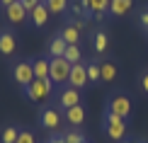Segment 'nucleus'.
<instances>
[{
  "mask_svg": "<svg viewBox=\"0 0 148 143\" xmlns=\"http://www.w3.org/2000/svg\"><path fill=\"white\" fill-rule=\"evenodd\" d=\"M71 63L63 58V56H58V58H49V80H51L53 85H66L68 83V75H71Z\"/></svg>",
  "mask_w": 148,
  "mask_h": 143,
  "instance_id": "obj_1",
  "label": "nucleus"
},
{
  "mask_svg": "<svg viewBox=\"0 0 148 143\" xmlns=\"http://www.w3.org/2000/svg\"><path fill=\"white\" fill-rule=\"evenodd\" d=\"M53 92V83L51 80H32V83L24 88V95H27V99H32V102H46L49 97H51Z\"/></svg>",
  "mask_w": 148,
  "mask_h": 143,
  "instance_id": "obj_2",
  "label": "nucleus"
},
{
  "mask_svg": "<svg viewBox=\"0 0 148 143\" xmlns=\"http://www.w3.org/2000/svg\"><path fill=\"white\" fill-rule=\"evenodd\" d=\"M104 131L112 141H124L126 138V119H121V116L116 114H104Z\"/></svg>",
  "mask_w": 148,
  "mask_h": 143,
  "instance_id": "obj_3",
  "label": "nucleus"
},
{
  "mask_svg": "<svg viewBox=\"0 0 148 143\" xmlns=\"http://www.w3.org/2000/svg\"><path fill=\"white\" fill-rule=\"evenodd\" d=\"M131 109H134V104H131V99H129L126 95H112L109 102H107V112H109V114L121 116V119H129Z\"/></svg>",
  "mask_w": 148,
  "mask_h": 143,
  "instance_id": "obj_4",
  "label": "nucleus"
},
{
  "mask_svg": "<svg viewBox=\"0 0 148 143\" xmlns=\"http://www.w3.org/2000/svg\"><path fill=\"white\" fill-rule=\"evenodd\" d=\"M12 78H15V83L20 85V88H27V85L34 80L32 63H29V61H20V63L15 66V70H12Z\"/></svg>",
  "mask_w": 148,
  "mask_h": 143,
  "instance_id": "obj_5",
  "label": "nucleus"
},
{
  "mask_svg": "<svg viewBox=\"0 0 148 143\" xmlns=\"http://www.w3.org/2000/svg\"><path fill=\"white\" fill-rule=\"evenodd\" d=\"M80 5L95 20H104V15L109 12V0H80Z\"/></svg>",
  "mask_w": 148,
  "mask_h": 143,
  "instance_id": "obj_6",
  "label": "nucleus"
},
{
  "mask_svg": "<svg viewBox=\"0 0 148 143\" xmlns=\"http://www.w3.org/2000/svg\"><path fill=\"white\" fill-rule=\"evenodd\" d=\"M83 99V95H80V90H75V88H63L61 90V95H58V107L63 109V112H68L71 107H75V104H83L80 102Z\"/></svg>",
  "mask_w": 148,
  "mask_h": 143,
  "instance_id": "obj_7",
  "label": "nucleus"
},
{
  "mask_svg": "<svg viewBox=\"0 0 148 143\" xmlns=\"http://www.w3.org/2000/svg\"><path fill=\"white\" fill-rule=\"evenodd\" d=\"M61 112L56 107H46L44 112H41V116H39V124H41V129H46V131H56V129L61 126Z\"/></svg>",
  "mask_w": 148,
  "mask_h": 143,
  "instance_id": "obj_8",
  "label": "nucleus"
},
{
  "mask_svg": "<svg viewBox=\"0 0 148 143\" xmlns=\"http://www.w3.org/2000/svg\"><path fill=\"white\" fill-rule=\"evenodd\" d=\"M68 85H71V88H75V90H80V88L88 85V66H85V63H75V66L71 68Z\"/></svg>",
  "mask_w": 148,
  "mask_h": 143,
  "instance_id": "obj_9",
  "label": "nucleus"
},
{
  "mask_svg": "<svg viewBox=\"0 0 148 143\" xmlns=\"http://www.w3.org/2000/svg\"><path fill=\"white\" fill-rule=\"evenodd\" d=\"M5 12H8V20H10L12 24H22V22L29 17V12L24 10V5L20 3V0H17V3H12L10 8H5Z\"/></svg>",
  "mask_w": 148,
  "mask_h": 143,
  "instance_id": "obj_10",
  "label": "nucleus"
},
{
  "mask_svg": "<svg viewBox=\"0 0 148 143\" xmlns=\"http://www.w3.org/2000/svg\"><path fill=\"white\" fill-rule=\"evenodd\" d=\"M29 20H32L34 27H44V24L49 22V8H46V3L36 5V8L29 12Z\"/></svg>",
  "mask_w": 148,
  "mask_h": 143,
  "instance_id": "obj_11",
  "label": "nucleus"
},
{
  "mask_svg": "<svg viewBox=\"0 0 148 143\" xmlns=\"http://www.w3.org/2000/svg\"><path fill=\"white\" fill-rule=\"evenodd\" d=\"M15 49H17L15 34H12V32H0V53H3V56H12Z\"/></svg>",
  "mask_w": 148,
  "mask_h": 143,
  "instance_id": "obj_12",
  "label": "nucleus"
},
{
  "mask_svg": "<svg viewBox=\"0 0 148 143\" xmlns=\"http://www.w3.org/2000/svg\"><path fill=\"white\" fill-rule=\"evenodd\" d=\"M134 0H109V17H124L131 10Z\"/></svg>",
  "mask_w": 148,
  "mask_h": 143,
  "instance_id": "obj_13",
  "label": "nucleus"
},
{
  "mask_svg": "<svg viewBox=\"0 0 148 143\" xmlns=\"http://www.w3.org/2000/svg\"><path fill=\"white\" fill-rule=\"evenodd\" d=\"M66 119H68V124L73 129H78L80 124L85 121V107L83 104H75V107H71L68 112H66Z\"/></svg>",
  "mask_w": 148,
  "mask_h": 143,
  "instance_id": "obj_14",
  "label": "nucleus"
},
{
  "mask_svg": "<svg viewBox=\"0 0 148 143\" xmlns=\"http://www.w3.org/2000/svg\"><path fill=\"white\" fill-rule=\"evenodd\" d=\"M61 39H63L68 46H78V41H80V32H78V29L68 22L63 29H61Z\"/></svg>",
  "mask_w": 148,
  "mask_h": 143,
  "instance_id": "obj_15",
  "label": "nucleus"
},
{
  "mask_svg": "<svg viewBox=\"0 0 148 143\" xmlns=\"http://www.w3.org/2000/svg\"><path fill=\"white\" fill-rule=\"evenodd\" d=\"M32 68H34V78L36 80H49V61L46 58H34Z\"/></svg>",
  "mask_w": 148,
  "mask_h": 143,
  "instance_id": "obj_16",
  "label": "nucleus"
},
{
  "mask_svg": "<svg viewBox=\"0 0 148 143\" xmlns=\"http://www.w3.org/2000/svg\"><path fill=\"white\" fill-rule=\"evenodd\" d=\"M66 49H68V44H66V41L61 39V34H58V36H53L51 44H49V56H51V58H58V56L66 53Z\"/></svg>",
  "mask_w": 148,
  "mask_h": 143,
  "instance_id": "obj_17",
  "label": "nucleus"
},
{
  "mask_svg": "<svg viewBox=\"0 0 148 143\" xmlns=\"http://www.w3.org/2000/svg\"><path fill=\"white\" fill-rule=\"evenodd\" d=\"M100 78L107 80V83H112V80L116 78V66L112 63V61H102L100 63Z\"/></svg>",
  "mask_w": 148,
  "mask_h": 143,
  "instance_id": "obj_18",
  "label": "nucleus"
},
{
  "mask_svg": "<svg viewBox=\"0 0 148 143\" xmlns=\"http://www.w3.org/2000/svg\"><path fill=\"white\" fill-rule=\"evenodd\" d=\"M44 3H46L49 12H53V15H63L66 8L71 5V0H44Z\"/></svg>",
  "mask_w": 148,
  "mask_h": 143,
  "instance_id": "obj_19",
  "label": "nucleus"
},
{
  "mask_svg": "<svg viewBox=\"0 0 148 143\" xmlns=\"http://www.w3.org/2000/svg\"><path fill=\"white\" fill-rule=\"evenodd\" d=\"M63 58L68 61L71 66L83 63V53H80V46H68V49H66V53H63Z\"/></svg>",
  "mask_w": 148,
  "mask_h": 143,
  "instance_id": "obj_20",
  "label": "nucleus"
},
{
  "mask_svg": "<svg viewBox=\"0 0 148 143\" xmlns=\"http://www.w3.org/2000/svg\"><path fill=\"white\" fill-rule=\"evenodd\" d=\"M17 136H20V129L17 126H5L3 133H0V141L3 143H17Z\"/></svg>",
  "mask_w": 148,
  "mask_h": 143,
  "instance_id": "obj_21",
  "label": "nucleus"
},
{
  "mask_svg": "<svg viewBox=\"0 0 148 143\" xmlns=\"http://www.w3.org/2000/svg\"><path fill=\"white\" fill-rule=\"evenodd\" d=\"M63 143H85V136L80 129H71V131L63 133Z\"/></svg>",
  "mask_w": 148,
  "mask_h": 143,
  "instance_id": "obj_22",
  "label": "nucleus"
},
{
  "mask_svg": "<svg viewBox=\"0 0 148 143\" xmlns=\"http://www.w3.org/2000/svg\"><path fill=\"white\" fill-rule=\"evenodd\" d=\"M107 46H109L107 34H104V32H97V34H95V51H97V53H104V51H107Z\"/></svg>",
  "mask_w": 148,
  "mask_h": 143,
  "instance_id": "obj_23",
  "label": "nucleus"
},
{
  "mask_svg": "<svg viewBox=\"0 0 148 143\" xmlns=\"http://www.w3.org/2000/svg\"><path fill=\"white\" fill-rule=\"evenodd\" d=\"M100 63L97 61H92V63H88V83H100Z\"/></svg>",
  "mask_w": 148,
  "mask_h": 143,
  "instance_id": "obj_24",
  "label": "nucleus"
},
{
  "mask_svg": "<svg viewBox=\"0 0 148 143\" xmlns=\"http://www.w3.org/2000/svg\"><path fill=\"white\" fill-rule=\"evenodd\" d=\"M68 8H71V12H73V15H75V17H90L88 12H85V8H83V5H80V0H75V3H71Z\"/></svg>",
  "mask_w": 148,
  "mask_h": 143,
  "instance_id": "obj_25",
  "label": "nucleus"
},
{
  "mask_svg": "<svg viewBox=\"0 0 148 143\" xmlns=\"http://www.w3.org/2000/svg\"><path fill=\"white\" fill-rule=\"evenodd\" d=\"M17 143H36V141H34V136L29 133V131H22V129H20V136H17Z\"/></svg>",
  "mask_w": 148,
  "mask_h": 143,
  "instance_id": "obj_26",
  "label": "nucleus"
},
{
  "mask_svg": "<svg viewBox=\"0 0 148 143\" xmlns=\"http://www.w3.org/2000/svg\"><path fill=\"white\" fill-rule=\"evenodd\" d=\"M20 3L24 5V10H27V12H32V10L36 8V5H41L44 0H20Z\"/></svg>",
  "mask_w": 148,
  "mask_h": 143,
  "instance_id": "obj_27",
  "label": "nucleus"
},
{
  "mask_svg": "<svg viewBox=\"0 0 148 143\" xmlns=\"http://www.w3.org/2000/svg\"><path fill=\"white\" fill-rule=\"evenodd\" d=\"M138 22H141V27H146V29H148V10H143V12L138 15Z\"/></svg>",
  "mask_w": 148,
  "mask_h": 143,
  "instance_id": "obj_28",
  "label": "nucleus"
},
{
  "mask_svg": "<svg viewBox=\"0 0 148 143\" xmlns=\"http://www.w3.org/2000/svg\"><path fill=\"white\" fill-rule=\"evenodd\" d=\"M141 88H143V92L148 95V70L143 73V75H141Z\"/></svg>",
  "mask_w": 148,
  "mask_h": 143,
  "instance_id": "obj_29",
  "label": "nucleus"
},
{
  "mask_svg": "<svg viewBox=\"0 0 148 143\" xmlns=\"http://www.w3.org/2000/svg\"><path fill=\"white\" fill-rule=\"evenodd\" d=\"M71 24H73V27L78 29V32H80V29L85 27V22H83V20H78V17H75V20H71Z\"/></svg>",
  "mask_w": 148,
  "mask_h": 143,
  "instance_id": "obj_30",
  "label": "nucleus"
},
{
  "mask_svg": "<svg viewBox=\"0 0 148 143\" xmlns=\"http://www.w3.org/2000/svg\"><path fill=\"white\" fill-rule=\"evenodd\" d=\"M49 143H63V136H51V138H49Z\"/></svg>",
  "mask_w": 148,
  "mask_h": 143,
  "instance_id": "obj_31",
  "label": "nucleus"
},
{
  "mask_svg": "<svg viewBox=\"0 0 148 143\" xmlns=\"http://www.w3.org/2000/svg\"><path fill=\"white\" fill-rule=\"evenodd\" d=\"M12 3H17V0H0V5H3V8H10Z\"/></svg>",
  "mask_w": 148,
  "mask_h": 143,
  "instance_id": "obj_32",
  "label": "nucleus"
},
{
  "mask_svg": "<svg viewBox=\"0 0 148 143\" xmlns=\"http://www.w3.org/2000/svg\"><path fill=\"white\" fill-rule=\"evenodd\" d=\"M119 143H134V141H126V138H124V141H119Z\"/></svg>",
  "mask_w": 148,
  "mask_h": 143,
  "instance_id": "obj_33",
  "label": "nucleus"
},
{
  "mask_svg": "<svg viewBox=\"0 0 148 143\" xmlns=\"http://www.w3.org/2000/svg\"><path fill=\"white\" fill-rule=\"evenodd\" d=\"M85 143H88V141H85Z\"/></svg>",
  "mask_w": 148,
  "mask_h": 143,
  "instance_id": "obj_34",
  "label": "nucleus"
}]
</instances>
